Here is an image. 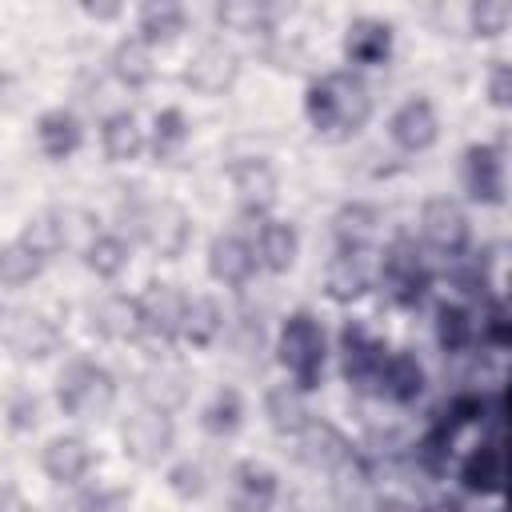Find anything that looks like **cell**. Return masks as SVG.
Returning a JSON list of instances; mask_svg holds the SVG:
<instances>
[{
	"label": "cell",
	"mask_w": 512,
	"mask_h": 512,
	"mask_svg": "<svg viewBox=\"0 0 512 512\" xmlns=\"http://www.w3.org/2000/svg\"><path fill=\"white\" fill-rule=\"evenodd\" d=\"M476 340V320L464 304H440L436 308V344L448 356H460Z\"/></svg>",
	"instance_id": "34"
},
{
	"label": "cell",
	"mask_w": 512,
	"mask_h": 512,
	"mask_svg": "<svg viewBox=\"0 0 512 512\" xmlns=\"http://www.w3.org/2000/svg\"><path fill=\"white\" fill-rule=\"evenodd\" d=\"M36 144H40V152L48 160L60 164V160L76 156V148L84 144V128H80V120L68 108H48L36 120Z\"/></svg>",
	"instance_id": "22"
},
{
	"label": "cell",
	"mask_w": 512,
	"mask_h": 512,
	"mask_svg": "<svg viewBox=\"0 0 512 512\" xmlns=\"http://www.w3.org/2000/svg\"><path fill=\"white\" fill-rule=\"evenodd\" d=\"M460 184L472 204L500 208L508 180H504V152L496 144H468L460 156Z\"/></svg>",
	"instance_id": "7"
},
{
	"label": "cell",
	"mask_w": 512,
	"mask_h": 512,
	"mask_svg": "<svg viewBox=\"0 0 512 512\" xmlns=\"http://www.w3.org/2000/svg\"><path fill=\"white\" fill-rule=\"evenodd\" d=\"M252 252H256V264L264 272L284 276L296 264V256H300V232H296V224L292 220H276V216L260 220V232H256V248Z\"/></svg>",
	"instance_id": "20"
},
{
	"label": "cell",
	"mask_w": 512,
	"mask_h": 512,
	"mask_svg": "<svg viewBox=\"0 0 512 512\" xmlns=\"http://www.w3.org/2000/svg\"><path fill=\"white\" fill-rule=\"evenodd\" d=\"M144 144H148V136H144L136 112L124 108V112L104 116V124H100V148H104V156L112 164H132L144 152Z\"/></svg>",
	"instance_id": "24"
},
{
	"label": "cell",
	"mask_w": 512,
	"mask_h": 512,
	"mask_svg": "<svg viewBox=\"0 0 512 512\" xmlns=\"http://www.w3.org/2000/svg\"><path fill=\"white\" fill-rule=\"evenodd\" d=\"M40 468L52 484L60 488H76L88 472H92V448L84 436H52L44 448H40Z\"/></svg>",
	"instance_id": "17"
},
{
	"label": "cell",
	"mask_w": 512,
	"mask_h": 512,
	"mask_svg": "<svg viewBox=\"0 0 512 512\" xmlns=\"http://www.w3.org/2000/svg\"><path fill=\"white\" fill-rule=\"evenodd\" d=\"M432 284V272L412 240H392L380 256V288L396 308H416Z\"/></svg>",
	"instance_id": "5"
},
{
	"label": "cell",
	"mask_w": 512,
	"mask_h": 512,
	"mask_svg": "<svg viewBox=\"0 0 512 512\" xmlns=\"http://www.w3.org/2000/svg\"><path fill=\"white\" fill-rule=\"evenodd\" d=\"M132 252L124 244V236L116 232H96L88 244H84V268L96 276V280H116L124 268H128Z\"/></svg>",
	"instance_id": "33"
},
{
	"label": "cell",
	"mask_w": 512,
	"mask_h": 512,
	"mask_svg": "<svg viewBox=\"0 0 512 512\" xmlns=\"http://www.w3.org/2000/svg\"><path fill=\"white\" fill-rule=\"evenodd\" d=\"M480 340L492 344V348H508L512 328H508V312H504V304H488V312H484V320H480Z\"/></svg>",
	"instance_id": "41"
},
{
	"label": "cell",
	"mask_w": 512,
	"mask_h": 512,
	"mask_svg": "<svg viewBox=\"0 0 512 512\" xmlns=\"http://www.w3.org/2000/svg\"><path fill=\"white\" fill-rule=\"evenodd\" d=\"M420 236L440 256H460L472 240V220L452 196H432L420 208Z\"/></svg>",
	"instance_id": "8"
},
{
	"label": "cell",
	"mask_w": 512,
	"mask_h": 512,
	"mask_svg": "<svg viewBox=\"0 0 512 512\" xmlns=\"http://www.w3.org/2000/svg\"><path fill=\"white\" fill-rule=\"evenodd\" d=\"M508 24H512V4L508 0H476L472 8H468V28H472V36H500V32H508Z\"/></svg>",
	"instance_id": "39"
},
{
	"label": "cell",
	"mask_w": 512,
	"mask_h": 512,
	"mask_svg": "<svg viewBox=\"0 0 512 512\" xmlns=\"http://www.w3.org/2000/svg\"><path fill=\"white\" fill-rule=\"evenodd\" d=\"M56 404L64 416L96 420L116 404V376L88 356H72L56 372Z\"/></svg>",
	"instance_id": "3"
},
{
	"label": "cell",
	"mask_w": 512,
	"mask_h": 512,
	"mask_svg": "<svg viewBox=\"0 0 512 512\" xmlns=\"http://www.w3.org/2000/svg\"><path fill=\"white\" fill-rule=\"evenodd\" d=\"M20 244H28L44 264L60 252V248H68V232H64V216H56V212H40V216H32L28 224H24V232L16 236Z\"/></svg>",
	"instance_id": "35"
},
{
	"label": "cell",
	"mask_w": 512,
	"mask_h": 512,
	"mask_svg": "<svg viewBox=\"0 0 512 512\" xmlns=\"http://www.w3.org/2000/svg\"><path fill=\"white\" fill-rule=\"evenodd\" d=\"M488 100L496 108H508L512 104V68L504 60H496L492 72H488Z\"/></svg>",
	"instance_id": "43"
},
{
	"label": "cell",
	"mask_w": 512,
	"mask_h": 512,
	"mask_svg": "<svg viewBox=\"0 0 512 512\" xmlns=\"http://www.w3.org/2000/svg\"><path fill=\"white\" fill-rule=\"evenodd\" d=\"M208 276L216 284H224V288H236V292L248 288L252 276H256V252H252V244L244 236H236V232L212 236V244H208Z\"/></svg>",
	"instance_id": "15"
},
{
	"label": "cell",
	"mask_w": 512,
	"mask_h": 512,
	"mask_svg": "<svg viewBox=\"0 0 512 512\" xmlns=\"http://www.w3.org/2000/svg\"><path fill=\"white\" fill-rule=\"evenodd\" d=\"M276 360L288 372L292 388H300V392L320 388L324 360H328V336H324V324L308 308H296L284 316V324L276 332Z\"/></svg>",
	"instance_id": "2"
},
{
	"label": "cell",
	"mask_w": 512,
	"mask_h": 512,
	"mask_svg": "<svg viewBox=\"0 0 512 512\" xmlns=\"http://www.w3.org/2000/svg\"><path fill=\"white\" fill-rule=\"evenodd\" d=\"M240 76V56L224 40H208L188 56L184 84L200 96H224Z\"/></svg>",
	"instance_id": "11"
},
{
	"label": "cell",
	"mask_w": 512,
	"mask_h": 512,
	"mask_svg": "<svg viewBox=\"0 0 512 512\" xmlns=\"http://www.w3.org/2000/svg\"><path fill=\"white\" fill-rule=\"evenodd\" d=\"M264 416H268L276 436H300L312 420V412L304 404V392L292 388V384H272L264 392Z\"/></svg>",
	"instance_id": "27"
},
{
	"label": "cell",
	"mask_w": 512,
	"mask_h": 512,
	"mask_svg": "<svg viewBox=\"0 0 512 512\" xmlns=\"http://www.w3.org/2000/svg\"><path fill=\"white\" fill-rule=\"evenodd\" d=\"M388 136L400 152L420 156L440 140V116L428 96H408L392 116H388Z\"/></svg>",
	"instance_id": "12"
},
{
	"label": "cell",
	"mask_w": 512,
	"mask_h": 512,
	"mask_svg": "<svg viewBox=\"0 0 512 512\" xmlns=\"http://www.w3.org/2000/svg\"><path fill=\"white\" fill-rule=\"evenodd\" d=\"M216 20L228 32H268V8L256 0H228L216 4Z\"/></svg>",
	"instance_id": "38"
},
{
	"label": "cell",
	"mask_w": 512,
	"mask_h": 512,
	"mask_svg": "<svg viewBox=\"0 0 512 512\" xmlns=\"http://www.w3.org/2000/svg\"><path fill=\"white\" fill-rule=\"evenodd\" d=\"M228 180H232V188H236L240 208H244L248 216L268 220V212H272V204H276V196H280V176H276L272 160H268V156H240V160L228 164Z\"/></svg>",
	"instance_id": "10"
},
{
	"label": "cell",
	"mask_w": 512,
	"mask_h": 512,
	"mask_svg": "<svg viewBox=\"0 0 512 512\" xmlns=\"http://www.w3.org/2000/svg\"><path fill=\"white\" fill-rule=\"evenodd\" d=\"M168 488H172L180 500H196V496H204L208 476H204V468H200L196 460H180V464L168 468Z\"/></svg>",
	"instance_id": "40"
},
{
	"label": "cell",
	"mask_w": 512,
	"mask_h": 512,
	"mask_svg": "<svg viewBox=\"0 0 512 512\" xmlns=\"http://www.w3.org/2000/svg\"><path fill=\"white\" fill-rule=\"evenodd\" d=\"M120 444H124V456L140 468H156L172 444H176V424L168 416V408L160 404H140L136 412H128L124 428H120Z\"/></svg>",
	"instance_id": "4"
},
{
	"label": "cell",
	"mask_w": 512,
	"mask_h": 512,
	"mask_svg": "<svg viewBox=\"0 0 512 512\" xmlns=\"http://www.w3.org/2000/svg\"><path fill=\"white\" fill-rule=\"evenodd\" d=\"M40 272H44V260H40L28 244L12 240V244L0 248V284H4V288H24V284H32Z\"/></svg>",
	"instance_id": "36"
},
{
	"label": "cell",
	"mask_w": 512,
	"mask_h": 512,
	"mask_svg": "<svg viewBox=\"0 0 512 512\" xmlns=\"http://www.w3.org/2000/svg\"><path fill=\"white\" fill-rule=\"evenodd\" d=\"M188 136H192V124H188V116H184L176 104L160 108V112H156V120H152V140H148V148H152V160H156V164H172V160L184 152Z\"/></svg>",
	"instance_id": "31"
},
{
	"label": "cell",
	"mask_w": 512,
	"mask_h": 512,
	"mask_svg": "<svg viewBox=\"0 0 512 512\" xmlns=\"http://www.w3.org/2000/svg\"><path fill=\"white\" fill-rule=\"evenodd\" d=\"M280 496V476L260 460H240L232 468V512H272Z\"/></svg>",
	"instance_id": "16"
},
{
	"label": "cell",
	"mask_w": 512,
	"mask_h": 512,
	"mask_svg": "<svg viewBox=\"0 0 512 512\" xmlns=\"http://www.w3.org/2000/svg\"><path fill=\"white\" fill-rule=\"evenodd\" d=\"M324 288L332 300L352 304L372 288V268H368V248H348L340 244L324 268Z\"/></svg>",
	"instance_id": "18"
},
{
	"label": "cell",
	"mask_w": 512,
	"mask_h": 512,
	"mask_svg": "<svg viewBox=\"0 0 512 512\" xmlns=\"http://www.w3.org/2000/svg\"><path fill=\"white\" fill-rule=\"evenodd\" d=\"M344 60L352 68H384L392 60V48H396V32L388 20L380 16H356L348 20L344 28Z\"/></svg>",
	"instance_id": "13"
},
{
	"label": "cell",
	"mask_w": 512,
	"mask_h": 512,
	"mask_svg": "<svg viewBox=\"0 0 512 512\" xmlns=\"http://www.w3.org/2000/svg\"><path fill=\"white\" fill-rule=\"evenodd\" d=\"M12 324H8V332H4V340H8V348L16 352V356H24V360H40V356H48L52 348H56V328L44 320V316H36V312H16V316H8Z\"/></svg>",
	"instance_id": "28"
},
{
	"label": "cell",
	"mask_w": 512,
	"mask_h": 512,
	"mask_svg": "<svg viewBox=\"0 0 512 512\" xmlns=\"http://www.w3.org/2000/svg\"><path fill=\"white\" fill-rule=\"evenodd\" d=\"M376 224H380V212L372 204H344L340 216H336V236L348 248H368Z\"/></svg>",
	"instance_id": "37"
},
{
	"label": "cell",
	"mask_w": 512,
	"mask_h": 512,
	"mask_svg": "<svg viewBox=\"0 0 512 512\" xmlns=\"http://www.w3.org/2000/svg\"><path fill=\"white\" fill-rule=\"evenodd\" d=\"M240 424H244V396H240L232 384L216 388L212 400L200 408V428H204L208 436H220V440H224V436H236Z\"/></svg>",
	"instance_id": "32"
},
{
	"label": "cell",
	"mask_w": 512,
	"mask_h": 512,
	"mask_svg": "<svg viewBox=\"0 0 512 512\" xmlns=\"http://www.w3.org/2000/svg\"><path fill=\"white\" fill-rule=\"evenodd\" d=\"M340 356H344V380L356 392H380V372L388 360V344L372 336L360 320H348L340 332Z\"/></svg>",
	"instance_id": "6"
},
{
	"label": "cell",
	"mask_w": 512,
	"mask_h": 512,
	"mask_svg": "<svg viewBox=\"0 0 512 512\" xmlns=\"http://www.w3.org/2000/svg\"><path fill=\"white\" fill-rule=\"evenodd\" d=\"M184 28H188V12L176 0H152V4H140V12H136V36L148 48L172 44Z\"/></svg>",
	"instance_id": "26"
},
{
	"label": "cell",
	"mask_w": 512,
	"mask_h": 512,
	"mask_svg": "<svg viewBox=\"0 0 512 512\" xmlns=\"http://www.w3.org/2000/svg\"><path fill=\"white\" fill-rule=\"evenodd\" d=\"M428 512H464L456 500H444V504H436V508H428Z\"/></svg>",
	"instance_id": "46"
},
{
	"label": "cell",
	"mask_w": 512,
	"mask_h": 512,
	"mask_svg": "<svg viewBox=\"0 0 512 512\" xmlns=\"http://www.w3.org/2000/svg\"><path fill=\"white\" fill-rule=\"evenodd\" d=\"M224 332V312L212 296H192L184 304V320H180V340L192 348H212Z\"/></svg>",
	"instance_id": "29"
},
{
	"label": "cell",
	"mask_w": 512,
	"mask_h": 512,
	"mask_svg": "<svg viewBox=\"0 0 512 512\" xmlns=\"http://www.w3.org/2000/svg\"><path fill=\"white\" fill-rule=\"evenodd\" d=\"M80 12H84V16H92V20H116L124 8H120V4H88V0H84V4H80Z\"/></svg>",
	"instance_id": "45"
},
{
	"label": "cell",
	"mask_w": 512,
	"mask_h": 512,
	"mask_svg": "<svg viewBox=\"0 0 512 512\" xmlns=\"http://www.w3.org/2000/svg\"><path fill=\"white\" fill-rule=\"evenodd\" d=\"M112 76H116L124 88H148L152 76H156L152 48H148L140 36H124V40L112 48Z\"/></svg>",
	"instance_id": "30"
},
{
	"label": "cell",
	"mask_w": 512,
	"mask_h": 512,
	"mask_svg": "<svg viewBox=\"0 0 512 512\" xmlns=\"http://www.w3.org/2000/svg\"><path fill=\"white\" fill-rule=\"evenodd\" d=\"M92 328H96L104 340H136V336L144 332L136 296H124V292L104 296V300L92 308Z\"/></svg>",
	"instance_id": "25"
},
{
	"label": "cell",
	"mask_w": 512,
	"mask_h": 512,
	"mask_svg": "<svg viewBox=\"0 0 512 512\" xmlns=\"http://www.w3.org/2000/svg\"><path fill=\"white\" fill-rule=\"evenodd\" d=\"M424 392V364L412 356V352H388L384 360V372H380V392L376 396H388L392 404H416Z\"/></svg>",
	"instance_id": "23"
},
{
	"label": "cell",
	"mask_w": 512,
	"mask_h": 512,
	"mask_svg": "<svg viewBox=\"0 0 512 512\" xmlns=\"http://www.w3.org/2000/svg\"><path fill=\"white\" fill-rule=\"evenodd\" d=\"M136 304H140V324H144V332L148 336H156V340H180V320H184V304H188V296L176 288V284H168V280H152L140 296H136Z\"/></svg>",
	"instance_id": "14"
},
{
	"label": "cell",
	"mask_w": 512,
	"mask_h": 512,
	"mask_svg": "<svg viewBox=\"0 0 512 512\" xmlns=\"http://www.w3.org/2000/svg\"><path fill=\"white\" fill-rule=\"evenodd\" d=\"M372 88L352 68H336L316 76L304 88V116L316 136L324 140H352L372 120Z\"/></svg>",
	"instance_id": "1"
},
{
	"label": "cell",
	"mask_w": 512,
	"mask_h": 512,
	"mask_svg": "<svg viewBox=\"0 0 512 512\" xmlns=\"http://www.w3.org/2000/svg\"><path fill=\"white\" fill-rule=\"evenodd\" d=\"M376 512H412V508H404V504H380Z\"/></svg>",
	"instance_id": "47"
},
{
	"label": "cell",
	"mask_w": 512,
	"mask_h": 512,
	"mask_svg": "<svg viewBox=\"0 0 512 512\" xmlns=\"http://www.w3.org/2000/svg\"><path fill=\"white\" fill-rule=\"evenodd\" d=\"M140 236L144 244L160 256V260H180L188 240H192V220L188 212L176 204V200H152L144 212H140Z\"/></svg>",
	"instance_id": "9"
},
{
	"label": "cell",
	"mask_w": 512,
	"mask_h": 512,
	"mask_svg": "<svg viewBox=\"0 0 512 512\" xmlns=\"http://www.w3.org/2000/svg\"><path fill=\"white\" fill-rule=\"evenodd\" d=\"M300 440V456L312 464V468H324V472H336L352 460V444L344 440L340 428H332L328 420H308V428L296 436Z\"/></svg>",
	"instance_id": "21"
},
{
	"label": "cell",
	"mask_w": 512,
	"mask_h": 512,
	"mask_svg": "<svg viewBox=\"0 0 512 512\" xmlns=\"http://www.w3.org/2000/svg\"><path fill=\"white\" fill-rule=\"evenodd\" d=\"M36 396H20L12 408H8V416H12V428H32L36 424Z\"/></svg>",
	"instance_id": "44"
},
{
	"label": "cell",
	"mask_w": 512,
	"mask_h": 512,
	"mask_svg": "<svg viewBox=\"0 0 512 512\" xmlns=\"http://www.w3.org/2000/svg\"><path fill=\"white\" fill-rule=\"evenodd\" d=\"M504 440L500 432L484 444H476L464 460H460V488L472 496H496L504 492Z\"/></svg>",
	"instance_id": "19"
},
{
	"label": "cell",
	"mask_w": 512,
	"mask_h": 512,
	"mask_svg": "<svg viewBox=\"0 0 512 512\" xmlns=\"http://www.w3.org/2000/svg\"><path fill=\"white\" fill-rule=\"evenodd\" d=\"M124 504H128V492H120V488H84L80 492V512H124Z\"/></svg>",
	"instance_id": "42"
}]
</instances>
